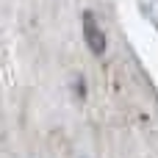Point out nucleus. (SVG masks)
Here are the masks:
<instances>
[{
  "label": "nucleus",
  "mask_w": 158,
  "mask_h": 158,
  "mask_svg": "<svg viewBox=\"0 0 158 158\" xmlns=\"http://www.w3.org/2000/svg\"><path fill=\"white\" fill-rule=\"evenodd\" d=\"M75 86H78V94H81V97H86V83H83V78H78V83H75Z\"/></svg>",
  "instance_id": "obj_2"
},
{
  "label": "nucleus",
  "mask_w": 158,
  "mask_h": 158,
  "mask_svg": "<svg viewBox=\"0 0 158 158\" xmlns=\"http://www.w3.org/2000/svg\"><path fill=\"white\" fill-rule=\"evenodd\" d=\"M83 39H86V44L94 56L106 53V33H103L97 17H94V11H83Z\"/></svg>",
  "instance_id": "obj_1"
}]
</instances>
